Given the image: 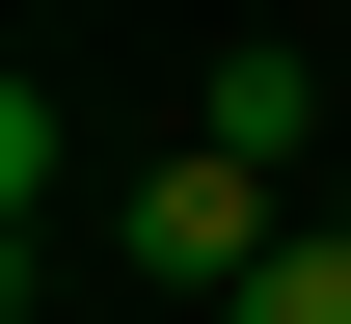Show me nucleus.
I'll use <instances>...</instances> for the list:
<instances>
[{"label":"nucleus","instance_id":"nucleus-2","mask_svg":"<svg viewBox=\"0 0 351 324\" xmlns=\"http://www.w3.org/2000/svg\"><path fill=\"white\" fill-rule=\"evenodd\" d=\"M189 136H217V162H298L324 108H298V54H217V82H189Z\"/></svg>","mask_w":351,"mask_h":324},{"label":"nucleus","instance_id":"nucleus-3","mask_svg":"<svg viewBox=\"0 0 351 324\" xmlns=\"http://www.w3.org/2000/svg\"><path fill=\"white\" fill-rule=\"evenodd\" d=\"M243 324H351V189H324L298 243H270V271H243Z\"/></svg>","mask_w":351,"mask_h":324},{"label":"nucleus","instance_id":"nucleus-1","mask_svg":"<svg viewBox=\"0 0 351 324\" xmlns=\"http://www.w3.org/2000/svg\"><path fill=\"white\" fill-rule=\"evenodd\" d=\"M108 243H135V297H243L298 216H270V162H217V136H189V162H135V189H108Z\"/></svg>","mask_w":351,"mask_h":324}]
</instances>
